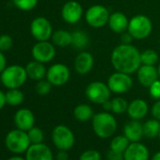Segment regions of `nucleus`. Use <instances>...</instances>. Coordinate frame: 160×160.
Returning <instances> with one entry per match:
<instances>
[{"mask_svg": "<svg viewBox=\"0 0 160 160\" xmlns=\"http://www.w3.org/2000/svg\"><path fill=\"white\" fill-rule=\"evenodd\" d=\"M39 0H12L13 5L23 12H29L36 8Z\"/></svg>", "mask_w": 160, "mask_h": 160, "instance_id": "31", "label": "nucleus"}, {"mask_svg": "<svg viewBox=\"0 0 160 160\" xmlns=\"http://www.w3.org/2000/svg\"><path fill=\"white\" fill-rule=\"evenodd\" d=\"M67 152L68 151L58 150V152L56 156V160H69V154Z\"/></svg>", "mask_w": 160, "mask_h": 160, "instance_id": "41", "label": "nucleus"}, {"mask_svg": "<svg viewBox=\"0 0 160 160\" xmlns=\"http://www.w3.org/2000/svg\"><path fill=\"white\" fill-rule=\"evenodd\" d=\"M28 138L30 139L31 144H38V143H42L43 138H44V135L43 132L41 128L33 126L32 128H30L28 131Z\"/></svg>", "mask_w": 160, "mask_h": 160, "instance_id": "32", "label": "nucleus"}, {"mask_svg": "<svg viewBox=\"0 0 160 160\" xmlns=\"http://www.w3.org/2000/svg\"><path fill=\"white\" fill-rule=\"evenodd\" d=\"M8 160H26V158H23V157H21V156L15 155V156H12V157H10Z\"/></svg>", "mask_w": 160, "mask_h": 160, "instance_id": "44", "label": "nucleus"}, {"mask_svg": "<svg viewBox=\"0 0 160 160\" xmlns=\"http://www.w3.org/2000/svg\"><path fill=\"white\" fill-rule=\"evenodd\" d=\"M94 64V58L92 55L89 52H81L79 53L73 63L74 70L79 74H87L89 73L93 67Z\"/></svg>", "mask_w": 160, "mask_h": 160, "instance_id": "18", "label": "nucleus"}, {"mask_svg": "<svg viewBox=\"0 0 160 160\" xmlns=\"http://www.w3.org/2000/svg\"><path fill=\"white\" fill-rule=\"evenodd\" d=\"M7 67V59H6V57L5 55L3 54L2 51H0V73H1L5 68Z\"/></svg>", "mask_w": 160, "mask_h": 160, "instance_id": "40", "label": "nucleus"}, {"mask_svg": "<svg viewBox=\"0 0 160 160\" xmlns=\"http://www.w3.org/2000/svg\"><path fill=\"white\" fill-rule=\"evenodd\" d=\"M92 121L93 132L100 138H108L112 137L117 130V121L115 117L108 111L94 114Z\"/></svg>", "mask_w": 160, "mask_h": 160, "instance_id": "2", "label": "nucleus"}, {"mask_svg": "<svg viewBox=\"0 0 160 160\" xmlns=\"http://www.w3.org/2000/svg\"><path fill=\"white\" fill-rule=\"evenodd\" d=\"M52 42L54 45L58 47H67L72 44V33L65 29H58L52 34Z\"/></svg>", "mask_w": 160, "mask_h": 160, "instance_id": "23", "label": "nucleus"}, {"mask_svg": "<svg viewBox=\"0 0 160 160\" xmlns=\"http://www.w3.org/2000/svg\"><path fill=\"white\" fill-rule=\"evenodd\" d=\"M109 16L110 13L108 10L103 5H93L90 7L85 13L87 24L94 28L105 27L108 23Z\"/></svg>", "mask_w": 160, "mask_h": 160, "instance_id": "9", "label": "nucleus"}, {"mask_svg": "<svg viewBox=\"0 0 160 160\" xmlns=\"http://www.w3.org/2000/svg\"><path fill=\"white\" fill-rule=\"evenodd\" d=\"M7 104V101H6V94L5 92H3L1 90H0V110H1L5 105Z\"/></svg>", "mask_w": 160, "mask_h": 160, "instance_id": "42", "label": "nucleus"}, {"mask_svg": "<svg viewBox=\"0 0 160 160\" xmlns=\"http://www.w3.org/2000/svg\"><path fill=\"white\" fill-rule=\"evenodd\" d=\"M111 64L118 72L128 74L136 72L141 65L140 52L132 44L116 46L111 53Z\"/></svg>", "mask_w": 160, "mask_h": 160, "instance_id": "1", "label": "nucleus"}, {"mask_svg": "<svg viewBox=\"0 0 160 160\" xmlns=\"http://www.w3.org/2000/svg\"><path fill=\"white\" fill-rule=\"evenodd\" d=\"M123 133L130 142L140 141L144 137L143 124L138 120H131L125 123L123 127Z\"/></svg>", "mask_w": 160, "mask_h": 160, "instance_id": "20", "label": "nucleus"}, {"mask_svg": "<svg viewBox=\"0 0 160 160\" xmlns=\"http://www.w3.org/2000/svg\"><path fill=\"white\" fill-rule=\"evenodd\" d=\"M31 55L34 60L42 63H47L54 59L56 56V48L54 43H51L48 41L38 42L33 45Z\"/></svg>", "mask_w": 160, "mask_h": 160, "instance_id": "12", "label": "nucleus"}, {"mask_svg": "<svg viewBox=\"0 0 160 160\" xmlns=\"http://www.w3.org/2000/svg\"><path fill=\"white\" fill-rule=\"evenodd\" d=\"M150 152L146 145L138 141L130 142L123 152V160H149Z\"/></svg>", "mask_w": 160, "mask_h": 160, "instance_id": "14", "label": "nucleus"}, {"mask_svg": "<svg viewBox=\"0 0 160 160\" xmlns=\"http://www.w3.org/2000/svg\"><path fill=\"white\" fill-rule=\"evenodd\" d=\"M160 131V121L156 119H151L143 123V134L148 138H154L158 137Z\"/></svg>", "mask_w": 160, "mask_h": 160, "instance_id": "25", "label": "nucleus"}, {"mask_svg": "<svg viewBox=\"0 0 160 160\" xmlns=\"http://www.w3.org/2000/svg\"><path fill=\"white\" fill-rule=\"evenodd\" d=\"M102 106H103V108H104V110L105 111H111V100L109 99V100H108L107 102H105L104 104H102Z\"/></svg>", "mask_w": 160, "mask_h": 160, "instance_id": "43", "label": "nucleus"}, {"mask_svg": "<svg viewBox=\"0 0 160 160\" xmlns=\"http://www.w3.org/2000/svg\"><path fill=\"white\" fill-rule=\"evenodd\" d=\"M79 160H102V155L96 150H87L80 154Z\"/></svg>", "mask_w": 160, "mask_h": 160, "instance_id": "35", "label": "nucleus"}, {"mask_svg": "<svg viewBox=\"0 0 160 160\" xmlns=\"http://www.w3.org/2000/svg\"><path fill=\"white\" fill-rule=\"evenodd\" d=\"M128 103L122 97H116L111 100V112L115 114H122L127 111Z\"/></svg>", "mask_w": 160, "mask_h": 160, "instance_id": "30", "label": "nucleus"}, {"mask_svg": "<svg viewBox=\"0 0 160 160\" xmlns=\"http://www.w3.org/2000/svg\"><path fill=\"white\" fill-rule=\"evenodd\" d=\"M43 64L44 63H42L37 60L28 62L26 66V71L28 78L32 80H36V81L44 79V77H46L47 70Z\"/></svg>", "mask_w": 160, "mask_h": 160, "instance_id": "22", "label": "nucleus"}, {"mask_svg": "<svg viewBox=\"0 0 160 160\" xmlns=\"http://www.w3.org/2000/svg\"><path fill=\"white\" fill-rule=\"evenodd\" d=\"M149 107L146 101L142 99H135L128 104L127 114L131 120H142L148 113Z\"/></svg>", "mask_w": 160, "mask_h": 160, "instance_id": "19", "label": "nucleus"}, {"mask_svg": "<svg viewBox=\"0 0 160 160\" xmlns=\"http://www.w3.org/2000/svg\"><path fill=\"white\" fill-rule=\"evenodd\" d=\"M14 123L18 129L28 131L35 124V116L28 108H20L14 115Z\"/></svg>", "mask_w": 160, "mask_h": 160, "instance_id": "17", "label": "nucleus"}, {"mask_svg": "<svg viewBox=\"0 0 160 160\" xmlns=\"http://www.w3.org/2000/svg\"><path fill=\"white\" fill-rule=\"evenodd\" d=\"M152 160H160V152H155L152 157Z\"/></svg>", "mask_w": 160, "mask_h": 160, "instance_id": "45", "label": "nucleus"}, {"mask_svg": "<svg viewBox=\"0 0 160 160\" xmlns=\"http://www.w3.org/2000/svg\"><path fill=\"white\" fill-rule=\"evenodd\" d=\"M140 60L144 65H155L158 61V54L152 49H147L140 53Z\"/></svg>", "mask_w": 160, "mask_h": 160, "instance_id": "29", "label": "nucleus"}, {"mask_svg": "<svg viewBox=\"0 0 160 160\" xmlns=\"http://www.w3.org/2000/svg\"><path fill=\"white\" fill-rule=\"evenodd\" d=\"M107 158L108 160H123V152L109 150L107 153Z\"/></svg>", "mask_w": 160, "mask_h": 160, "instance_id": "37", "label": "nucleus"}, {"mask_svg": "<svg viewBox=\"0 0 160 160\" xmlns=\"http://www.w3.org/2000/svg\"><path fill=\"white\" fill-rule=\"evenodd\" d=\"M108 24L109 26V28L113 32L122 34L127 31L129 20L124 13L121 12H116L110 14Z\"/></svg>", "mask_w": 160, "mask_h": 160, "instance_id": "21", "label": "nucleus"}, {"mask_svg": "<svg viewBox=\"0 0 160 160\" xmlns=\"http://www.w3.org/2000/svg\"><path fill=\"white\" fill-rule=\"evenodd\" d=\"M52 140L58 150L69 151L74 145L75 138L72 131L68 126L59 124L52 131Z\"/></svg>", "mask_w": 160, "mask_h": 160, "instance_id": "6", "label": "nucleus"}, {"mask_svg": "<svg viewBox=\"0 0 160 160\" xmlns=\"http://www.w3.org/2000/svg\"><path fill=\"white\" fill-rule=\"evenodd\" d=\"M5 144L9 151L13 153H22L28 151L31 145L28 132L21 129L10 131L5 138Z\"/></svg>", "mask_w": 160, "mask_h": 160, "instance_id": "5", "label": "nucleus"}, {"mask_svg": "<svg viewBox=\"0 0 160 160\" xmlns=\"http://www.w3.org/2000/svg\"><path fill=\"white\" fill-rule=\"evenodd\" d=\"M108 86L111 92L116 94L126 93L133 87V79L130 74L116 71L108 77Z\"/></svg>", "mask_w": 160, "mask_h": 160, "instance_id": "8", "label": "nucleus"}, {"mask_svg": "<svg viewBox=\"0 0 160 160\" xmlns=\"http://www.w3.org/2000/svg\"><path fill=\"white\" fill-rule=\"evenodd\" d=\"M52 84L47 79L39 80L35 86V91L39 95H47L52 90Z\"/></svg>", "mask_w": 160, "mask_h": 160, "instance_id": "33", "label": "nucleus"}, {"mask_svg": "<svg viewBox=\"0 0 160 160\" xmlns=\"http://www.w3.org/2000/svg\"><path fill=\"white\" fill-rule=\"evenodd\" d=\"M73 117L79 122H88L92 120L94 116L93 109L91 106L87 104H80L76 106L73 109Z\"/></svg>", "mask_w": 160, "mask_h": 160, "instance_id": "24", "label": "nucleus"}, {"mask_svg": "<svg viewBox=\"0 0 160 160\" xmlns=\"http://www.w3.org/2000/svg\"><path fill=\"white\" fill-rule=\"evenodd\" d=\"M138 80L141 86L149 88L155 80L158 79L157 68L154 65H144L141 64L138 70L137 71Z\"/></svg>", "mask_w": 160, "mask_h": 160, "instance_id": "16", "label": "nucleus"}, {"mask_svg": "<svg viewBox=\"0 0 160 160\" xmlns=\"http://www.w3.org/2000/svg\"><path fill=\"white\" fill-rule=\"evenodd\" d=\"M83 16L81 4L74 0L66 2L61 9V17L68 24H76Z\"/></svg>", "mask_w": 160, "mask_h": 160, "instance_id": "13", "label": "nucleus"}, {"mask_svg": "<svg viewBox=\"0 0 160 160\" xmlns=\"http://www.w3.org/2000/svg\"><path fill=\"white\" fill-rule=\"evenodd\" d=\"M13 45L12 38L8 34H3L0 36V51L6 52L9 51Z\"/></svg>", "mask_w": 160, "mask_h": 160, "instance_id": "34", "label": "nucleus"}, {"mask_svg": "<svg viewBox=\"0 0 160 160\" xmlns=\"http://www.w3.org/2000/svg\"><path fill=\"white\" fill-rule=\"evenodd\" d=\"M133 38L132 36L129 34L128 31H125L123 33H122V36H121V42L122 44H131V42H132Z\"/></svg>", "mask_w": 160, "mask_h": 160, "instance_id": "39", "label": "nucleus"}, {"mask_svg": "<svg viewBox=\"0 0 160 160\" xmlns=\"http://www.w3.org/2000/svg\"><path fill=\"white\" fill-rule=\"evenodd\" d=\"M5 94H6L7 104L12 107L20 106L25 99L24 93L19 89H10Z\"/></svg>", "mask_w": 160, "mask_h": 160, "instance_id": "27", "label": "nucleus"}, {"mask_svg": "<svg viewBox=\"0 0 160 160\" xmlns=\"http://www.w3.org/2000/svg\"><path fill=\"white\" fill-rule=\"evenodd\" d=\"M28 77L26 67L21 65H11L6 67L0 73V81L8 90L19 89L26 83Z\"/></svg>", "mask_w": 160, "mask_h": 160, "instance_id": "3", "label": "nucleus"}, {"mask_svg": "<svg viewBox=\"0 0 160 160\" xmlns=\"http://www.w3.org/2000/svg\"><path fill=\"white\" fill-rule=\"evenodd\" d=\"M152 30L151 19L143 14L135 15L129 20L127 31L133 39L141 41L148 38Z\"/></svg>", "mask_w": 160, "mask_h": 160, "instance_id": "4", "label": "nucleus"}, {"mask_svg": "<svg viewBox=\"0 0 160 160\" xmlns=\"http://www.w3.org/2000/svg\"><path fill=\"white\" fill-rule=\"evenodd\" d=\"M89 44V36L82 30H75L72 33V44L73 48L81 50Z\"/></svg>", "mask_w": 160, "mask_h": 160, "instance_id": "26", "label": "nucleus"}, {"mask_svg": "<svg viewBox=\"0 0 160 160\" xmlns=\"http://www.w3.org/2000/svg\"><path fill=\"white\" fill-rule=\"evenodd\" d=\"M157 72H158V75H159V77H160V62H159L158 67H157Z\"/></svg>", "mask_w": 160, "mask_h": 160, "instance_id": "46", "label": "nucleus"}, {"mask_svg": "<svg viewBox=\"0 0 160 160\" xmlns=\"http://www.w3.org/2000/svg\"><path fill=\"white\" fill-rule=\"evenodd\" d=\"M70 75V70L65 64L55 63L47 70L46 79L53 86L61 87L69 81Z\"/></svg>", "mask_w": 160, "mask_h": 160, "instance_id": "11", "label": "nucleus"}, {"mask_svg": "<svg viewBox=\"0 0 160 160\" xmlns=\"http://www.w3.org/2000/svg\"><path fill=\"white\" fill-rule=\"evenodd\" d=\"M149 93L150 96L155 100L160 99V80H155V81L149 87Z\"/></svg>", "mask_w": 160, "mask_h": 160, "instance_id": "36", "label": "nucleus"}, {"mask_svg": "<svg viewBox=\"0 0 160 160\" xmlns=\"http://www.w3.org/2000/svg\"><path fill=\"white\" fill-rule=\"evenodd\" d=\"M26 160H54V155L47 145L31 144L26 152Z\"/></svg>", "mask_w": 160, "mask_h": 160, "instance_id": "15", "label": "nucleus"}, {"mask_svg": "<svg viewBox=\"0 0 160 160\" xmlns=\"http://www.w3.org/2000/svg\"><path fill=\"white\" fill-rule=\"evenodd\" d=\"M130 141L129 139L123 135H120V136H116L114 137L109 144V148L112 151L115 152H124V151L126 150V148L129 146Z\"/></svg>", "mask_w": 160, "mask_h": 160, "instance_id": "28", "label": "nucleus"}, {"mask_svg": "<svg viewBox=\"0 0 160 160\" xmlns=\"http://www.w3.org/2000/svg\"><path fill=\"white\" fill-rule=\"evenodd\" d=\"M107 160H108V159H107Z\"/></svg>", "mask_w": 160, "mask_h": 160, "instance_id": "48", "label": "nucleus"}, {"mask_svg": "<svg viewBox=\"0 0 160 160\" xmlns=\"http://www.w3.org/2000/svg\"><path fill=\"white\" fill-rule=\"evenodd\" d=\"M30 33L38 42L48 41L53 34V28L48 19L42 16L36 17L30 24Z\"/></svg>", "mask_w": 160, "mask_h": 160, "instance_id": "10", "label": "nucleus"}, {"mask_svg": "<svg viewBox=\"0 0 160 160\" xmlns=\"http://www.w3.org/2000/svg\"><path fill=\"white\" fill-rule=\"evenodd\" d=\"M85 93L90 102L102 105L110 99L111 91L108 84L102 81H93L87 86Z\"/></svg>", "mask_w": 160, "mask_h": 160, "instance_id": "7", "label": "nucleus"}, {"mask_svg": "<svg viewBox=\"0 0 160 160\" xmlns=\"http://www.w3.org/2000/svg\"><path fill=\"white\" fill-rule=\"evenodd\" d=\"M152 115L154 119L160 121V99H158L152 107Z\"/></svg>", "mask_w": 160, "mask_h": 160, "instance_id": "38", "label": "nucleus"}, {"mask_svg": "<svg viewBox=\"0 0 160 160\" xmlns=\"http://www.w3.org/2000/svg\"><path fill=\"white\" fill-rule=\"evenodd\" d=\"M158 138H159V140H160V131H159V135H158Z\"/></svg>", "mask_w": 160, "mask_h": 160, "instance_id": "47", "label": "nucleus"}]
</instances>
